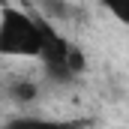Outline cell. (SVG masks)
Returning <instances> with one entry per match:
<instances>
[{"label": "cell", "mask_w": 129, "mask_h": 129, "mask_svg": "<svg viewBox=\"0 0 129 129\" xmlns=\"http://www.w3.org/2000/svg\"><path fill=\"white\" fill-rule=\"evenodd\" d=\"M48 21L24 9L6 6L0 12V54L3 57H42Z\"/></svg>", "instance_id": "6da1fadb"}, {"label": "cell", "mask_w": 129, "mask_h": 129, "mask_svg": "<svg viewBox=\"0 0 129 129\" xmlns=\"http://www.w3.org/2000/svg\"><path fill=\"white\" fill-rule=\"evenodd\" d=\"M6 96L15 105H33L39 99V84L30 81V78H15V81L6 84Z\"/></svg>", "instance_id": "7a4b0ae2"}, {"label": "cell", "mask_w": 129, "mask_h": 129, "mask_svg": "<svg viewBox=\"0 0 129 129\" xmlns=\"http://www.w3.org/2000/svg\"><path fill=\"white\" fill-rule=\"evenodd\" d=\"M3 129H75L66 120H51V117H15L6 120Z\"/></svg>", "instance_id": "3957f363"}, {"label": "cell", "mask_w": 129, "mask_h": 129, "mask_svg": "<svg viewBox=\"0 0 129 129\" xmlns=\"http://www.w3.org/2000/svg\"><path fill=\"white\" fill-rule=\"evenodd\" d=\"M36 6L45 21H69L75 15V6H69L66 0H36Z\"/></svg>", "instance_id": "277c9868"}, {"label": "cell", "mask_w": 129, "mask_h": 129, "mask_svg": "<svg viewBox=\"0 0 129 129\" xmlns=\"http://www.w3.org/2000/svg\"><path fill=\"white\" fill-rule=\"evenodd\" d=\"M99 6H102L117 24L129 27V0H99Z\"/></svg>", "instance_id": "5b68a950"}, {"label": "cell", "mask_w": 129, "mask_h": 129, "mask_svg": "<svg viewBox=\"0 0 129 129\" xmlns=\"http://www.w3.org/2000/svg\"><path fill=\"white\" fill-rule=\"evenodd\" d=\"M69 66H72V72L75 75H81L84 69H87V60H84V51L72 42V51H69Z\"/></svg>", "instance_id": "8992f818"}]
</instances>
